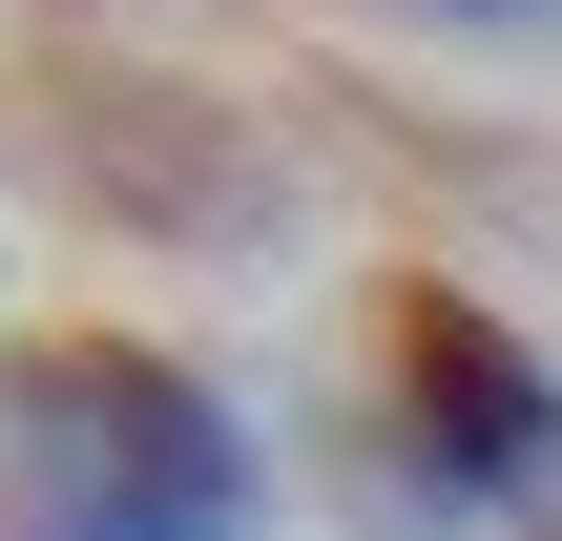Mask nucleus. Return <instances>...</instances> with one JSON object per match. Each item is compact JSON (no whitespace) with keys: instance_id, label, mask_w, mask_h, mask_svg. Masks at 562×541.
<instances>
[{"instance_id":"1","label":"nucleus","mask_w":562,"mask_h":541,"mask_svg":"<svg viewBox=\"0 0 562 541\" xmlns=\"http://www.w3.org/2000/svg\"><path fill=\"white\" fill-rule=\"evenodd\" d=\"M0 541H250V417L146 334H42L0 375Z\"/></svg>"},{"instance_id":"2","label":"nucleus","mask_w":562,"mask_h":541,"mask_svg":"<svg viewBox=\"0 0 562 541\" xmlns=\"http://www.w3.org/2000/svg\"><path fill=\"white\" fill-rule=\"evenodd\" d=\"M375 396H396V480H417L438 521L562 500V375L480 313V292H396V313H375Z\"/></svg>"},{"instance_id":"3","label":"nucleus","mask_w":562,"mask_h":541,"mask_svg":"<svg viewBox=\"0 0 562 541\" xmlns=\"http://www.w3.org/2000/svg\"><path fill=\"white\" fill-rule=\"evenodd\" d=\"M438 21H562V0H438Z\"/></svg>"}]
</instances>
